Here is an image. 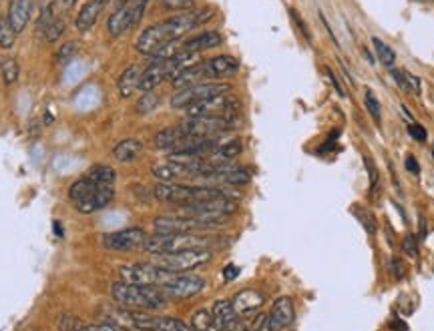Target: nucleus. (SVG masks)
Listing matches in <instances>:
<instances>
[{
  "mask_svg": "<svg viewBox=\"0 0 434 331\" xmlns=\"http://www.w3.org/2000/svg\"><path fill=\"white\" fill-rule=\"evenodd\" d=\"M231 304H234L237 316H250V313H255L265 304V295L255 292V289H243V292L236 293Z\"/></svg>",
  "mask_w": 434,
  "mask_h": 331,
  "instance_id": "aec40b11",
  "label": "nucleus"
},
{
  "mask_svg": "<svg viewBox=\"0 0 434 331\" xmlns=\"http://www.w3.org/2000/svg\"><path fill=\"white\" fill-rule=\"evenodd\" d=\"M211 16H213L211 8H199V11L195 8L191 13L175 14V16L163 20V23L145 28L143 32L139 35L137 42H135V49H137V53L145 54V56H153L161 49H165L167 44L179 40L195 27L203 25L205 20H210Z\"/></svg>",
  "mask_w": 434,
  "mask_h": 331,
  "instance_id": "f257e3e1",
  "label": "nucleus"
},
{
  "mask_svg": "<svg viewBox=\"0 0 434 331\" xmlns=\"http://www.w3.org/2000/svg\"><path fill=\"white\" fill-rule=\"evenodd\" d=\"M406 169L410 173H414V175H421V165H418V161L414 159L412 155L406 157Z\"/></svg>",
  "mask_w": 434,
  "mask_h": 331,
  "instance_id": "c03bdc74",
  "label": "nucleus"
},
{
  "mask_svg": "<svg viewBox=\"0 0 434 331\" xmlns=\"http://www.w3.org/2000/svg\"><path fill=\"white\" fill-rule=\"evenodd\" d=\"M185 137L183 129L177 125V127H169V129H163L155 135V146L163 149V151H173V146L177 145L181 139Z\"/></svg>",
  "mask_w": 434,
  "mask_h": 331,
  "instance_id": "a878e982",
  "label": "nucleus"
},
{
  "mask_svg": "<svg viewBox=\"0 0 434 331\" xmlns=\"http://www.w3.org/2000/svg\"><path fill=\"white\" fill-rule=\"evenodd\" d=\"M211 316H213V321H215V327L222 330H236L237 323H239V316L234 309V304L227 301V299H219L215 301L213 307H211Z\"/></svg>",
  "mask_w": 434,
  "mask_h": 331,
  "instance_id": "6ab92c4d",
  "label": "nucleus"
},
{
  "mask_svg": "<svg viewBox=\"0 0 434 331\" xmlns=\"http://www.w3.org/2000/svg\"><path fill=\"white\" fill-rule=\"evenodd\" d=\"M408 135H410L414 141H421V143H424L426 137H428V135H426V129H424L422 125H416V123H410V125H408Z\"/></svg>",
  "mask_w": 434,
  "mask_h": 331,
  "instance_id": "4c0bfd02",
  "label": "nucleus"
},
{
  "mask_svg": "<svg viewBox=\"0 0 434 331\" xmlns=\"http://www.w3.org/2000/svg\"><path fill=\"white\" fill-rule=\"evenodd\" d=\"M103 316L109 323L125 331H157L161 323V316H151L145 311L125 309V307H107Z\"/></svg>",
  "mask_w": 434,
  "mask_h": 331,
  "instance_id": "423d86ee",
  "label": "nucleus"
},
{
  "mask_svg": "<svg viewBox=\"0 0 434 331\" xmlns=\"http://www.w3.org/2000/svg\"><path fill=\"white\" fill-rule=\"evenodd\" d=\"M143 153V143L137 141V139H125L115 145L113 149V157L119 161V163H133L141 157Z\"/></svg>",
  "mask_w": 434,
  "mask_h": 331,
  "instance_id": "5701e85b",
  "label": "nucleus"
},
{
  "mask_svg": "<svg viewBox=\"0 0 434 331\" xmlns=\"http://www.w3.org/2000/svg\"><path fill=\"white\" fill-rule=\"evenodd\" d=\"M211 251L207 249H193V251L167 253V255H155L153 263L159 265L161 269H167L171 273H189L198 269L201 265L211 261Z\"/></svg>",
  "mask_w": 434,
  "mask_h": 331,
  "instance_id": "9d476101",
  "label": "nucleus"
},
{
  "mask_svg": "<svg viewBox=\"0 0 434 331\" xmlns=\"http://www.w3.org/2000/svg\"><path fill=\"white\" fill-rule=\"evenodd\" d=\"M372 44H374V51H376V54H378V58H380V63L384 66H392L396 61V54L394 51L386 44V42H382L380 39H372Z\"/></svg>",
  "mask_w": 434,
  "mask_h": 331,
  "instance_id": "7c9ffc66",
  "label": "nucleus"
},
{
  "mask_svg": "<svg viewBox=\"0 0 434 331\" xmlns=\"http://www.w3.org/2000/svg\"><path fill=\"white\" fill-rule=\"evenodd\" d=\"M222 42H224L222 32H217V30H205V32H199L195 37H189V39L181 40V51H183V53L198 54L203 53V51L217 49Z\"/></svg>",
  "mask_w": 434,
  "mask_h": 331,
  "instance_id": "f3484780",
  "label": "nucleus"
},
{
  "mask_svg": "<svg viewBox=\"0 0 434 331\" xmlns=\"http://www.w3.org/2000/svg\"><path fill=\"white\" fill-rule=\"evenodd\" d=\"M364 165H366V171H368L370 187H372V189H378V183H380V177H378V171H376L374 163H372V161H370L368 157H364Z\"/></svg>",
  "mask_w": 434,
  "mask_h": 331,
  "instance_id": "58836bf2",
  "label": "nucleus"
},
{
  "mask_svg": "<svg viewBox=\"0 0 434 331\" xmlns=\"http://www.w3.org/2000/svg\"><path fill=\"white\" fill-rule=\"evenodd\" d=\"M296 318V309H294V301L289 299L288 295L277 297L272 311L267 313V321H265V330L267 331H282L288 327L289 323Z\"/></svg>",
  "mask_w": 434,
  "mask_h": 331,
  "instance_id": "4468645a",
  "label": "nucleus"
},
{
  "mask_svg": "<svg viewBox=\"0 0 434 331\" xmlns=\"http://www.w3.org/2000/svg\"><path fill=\"white\" fill-rule=\"evenodd\" d=\"M250 331H258V330H250Z\"/></svg>",
  "mask_w": 434,
  "mask_h": 331,
  "instance_id": "603ef678",
  "label": "nucleus"
},
{
  "mask_svg": "<svg viewBox=\"0 0 434 331\" xmlns=\"http://www.w3.org/2000/svg\"><path fill=\"white\" fill-rule=\"evenodd\" d=\"M18 73H20V68H18V63H16L14 58H6V61L2 63V79H4L6 85H13V82H16V79H18Z\"/></svg>",
  "mask_w": 434,
  "mask_h": 331,
  "instance_id": "473e14b6",
  "label": "nucleus"
},
{
  "mask_svg": "<svg viewBox=\"0 0 434 331\" xmlns=\"http://www.w3.org/2000/svg\"><path fill=\"white\" fill-rule=\"evenodd\" d=\"M39 30L49 42H54L56 39H61V35L65 32V16L59 13L54 2H51L49 6H44V11L40 14Z\"/></svg>",
  "mask_w": 434,
  "mask_h": 331,
  "instance_id": "2eb2a0df",
  "label": "nucleus"
},
{
  "mask_svg": "<svg viewBox=\"0 0 434 331\" xmlns=\"http://www.w3.org/2000/svg\"><path fill=\"white\" fill-rule=\"evenodd\" d=\"M366 106H368L372 119L376 120V123H380V117H382L380 103H378V99L374 96V93H372V91H368V93H366Z\"/></svg>",
  "mask_w": 434,
  "mask_h": 331,
  "instance_id": "e433bc0d",
  "label": "nucleus"
},
{
  "mask_svg": "<svg viewBox=\"0 0 434 331\" xmlns=\"http://www.w3.org/2000/svg\"><path fill=\"white\" fill-rule=\"evenodd\" d=\"M201 80H205V75H203V66L201 65H191L187 66V68H183L175 79L171 80L173 87L177 89V91H181V89H185V87H191V85H195V82H201Z\"/></svg>",
  "mask_w": 434,
  "mask_h": 331,
  "instance_id": "393cba45",
  "label": "nucleus"
},
{
  "mask_svg": "<svg viewBox=\"0 0 434 331\" xmlns=\"http://www.w3.org/2000/svg\"><path fill=\"white\" fill-rule=\"evenodd\" d=\"M433 157H434V146H433Z\"/></svg>",
  "mask_w": 434,
  "mask_h": 331,
  "instance_id": "3c124183",
  "label": "nucleus"
},
{
  "mask_svg": "<svg viewBox=\"0 0 434 331\" xmlns=\"http://www.w3.org/2000/svg\"><path fill=\"white\" fill-rule=\"evenodd\" d=\"M54 235H56V237H63V227H59V223H54Z\"/></svg>",
  "mask_w": 434,
  "mask_h": 331,
  "instance_id": "de8ad7c7",
  "label": "nucleus"
},
{
  "mask_svg": "<svg viewBox=\"0 0 434 331\" xmlns=\"http://www.w3.org/2000/svg\"><path fill=\"white\" fill-rule=\"evenodd\" d=\"M63 2H65L66 6H71V4H75V2H77V0H63Z\"/></svg>",
  "mask_w": 434,
  "mask_h": 331,
  "instance_id": "09e8293b",
  "label": "nucleus"
},
{
  "mask_svg": "<svg viewBox=\"0 0 434 331\" xmlns=\"http://www.w3.org/2000/svg\"><path fill=\"white\" fill-rule=\"evenodd\" d=\"M153 227L157 233H195V231H207L219 227L217 223H210L198 217H189L181 213H173V215H161L153 221Z\"/></svg>",
  "mask_w": 434,
  "mask_h": 331,
  "instance_id": "9b49d317",
  "label": "nucleus"
},
{
  "mask_svg": "<svg viewBox=\"0 0 434 331\" xmlns=\"http://www.w3.org/2000/svg\"><path fill=\"white\" fill-rule=\"evenodd\" d=\"M111 297L119 307L137 311H155L167 304V297L155 285H135L117 281L111 285Z\"/></svg>",
  "mask_w": 434,
  "mask_h": 331,
  "instance_id": "f03ea898",
  "label": "nucleus"
},
{
  "mask_svg": "<svg viewBox=\"0 0 434 331\" xmlns=\"http://www.w3.org/2000/svg\"><path fill=\"white\" fill-rule=\"evenodd\" d=\"M68 197L80 213H95L113 201L115 183H101V181L91 179L89 175H85L71 185Z\"/></svg>",
  "mask_w": 434,
  "mask_h": 331,
  "instance_id": "7ed1b4c3",
  "label": "nucleus"
},
{
  "mask_svg": "<svg viewBox=\"0 0 434 331\" xmlns=\"http://www.w3.org/2000/svg\"><path fill=\"white\" fill-rule=\"evenodd\" d=\"M157 331H191V330H189V325L183 323L181 319L161 318V323H159Z\"/></svg>",
  "mask_w": 434,
  "mask_h": 331,
  "instance_id": "72a5a7b5",
  "label": "nucleus"
},
{
  "mask_svg": "<svg viewBox=\"0 0 434 331\" xmlns=\"http://www.w3.org/2000/svg\"><path fill=\"white\" fill-rule=\"evenodd\" d=\"M153 195L161 203H173L179 207L201 203V201H211V199L227 197V193L219 187L177 185V183H157L153 189Z\"/></svg>",
  "mask_w": 434,
  "mask_h": 331,
  "instance_id": "39448f33",
  "label": "nucleus"
},
{
  "mask_svg": "<svg viewBox=\"0 0 434 331\" xmlns=\"http://www.w3.org/2000/svg\"><path fill=\"white\" fill-rule=\"evenodd\" d=\"M159 289L169 299H189L205 289V279L189 273H177L171 281L163 283Z\"/></svg>",
  "mask_w": 434,
  "mask_h": 331,
  "instance_id": "ddd939ff",
  "label": "nucleus"
},
{
  "mask_svg": "<svg viewBox=\"0 0 434 331\" xmlns=\"http://www.w3.org/2000/svg\"><path fill=\"white\" fill-rule=\"evenodd\" d=\"M77 51H79V44H77V42H65V44L61 46V51L56 53V63L65 65L66 61H71V58L77 54Z\"/></svg>",
  "mask_w": 434,
  "mask_h": 331,
  "instance_id": "f704fd0d",
  "label": "nucleus"
},
{
  "mask_svg": "<svg viewBox=\"0 0 434 331\" xmlns=\"http://www.w3.org/2000/svg\"><path fill=\"white\" fill-rule=\"evenodd\" d=\"M217 239L198 233H155L153 237L145 239L143 247L151 255H167V253L193 251V249H207L215 245Z\"/></svg>",
  "mask_w": 434,
  "mask_h": 331,
  "instance_id": "20e7f679",
  "label": "nucleus"
},
{
  "mask_svg": "<svg viewBox=\"0 0 434 331\" xmlns=\"http://www.w3.org/2000/svg\"><path fill=\"white\" fill-rule=\"evenodd\" d=\"M177 273H171L167 269H161L159 265L151 263H129L123 265L119 269V277L125 283H135V285H155L161 287L163 283L171 281Z\"/></svg>",
  "mask_w": 434,
  "mask_h": 331,
  "instance_id": "6e6552de",
  "label": "nucleus"
},
{
  "mask_svg": "<svg viewBox=\"0 0 434 331\" xmlns=\"http://www.w3.org/2000/svg\"><path fill=\"white\" fill-rule=\"evenodd\" d=\"M149 6V0H129L123 6H119L115 13L107 20V32L113 39H121L129 30L137 27L145 16V11Z\"/></svg>",
  "mask_w": 434,
  "mask_h": 331,
  "instance_id": "0eeeda50",
  "label": "nucleus"
},
{
  "mask_svg": "<svg viewBox=\"0 0 434 331\" xmlns=\"http://www.w3.org/2000/svg\"><path fill=\"white\" fill-rule=\"evenodd\" d=\"M392 265H394L396 277L400 279V277H402V275H404V269H402V261H400V259H394V261H392Z\"/></svg>",
  "mask_w": 434,
  "mask_h": 331,
  "instance_id": "49530a36",
  "label": "nucleus"
},
{
  "mask_svg": "<svg viewBox=\"0 0 434 331\" xmlns=\"http://www.w3.org/2000/svg\"><path fill=\"white\" fill-rule=\"evenodd\" d=\"M87 175H89L91 179H95V181H101V183H115V179H117L115 169H113V167H107V165H95Z\"/></svg>",
  "mask_w": 434,
  "mask_h": 331,
  "instance_id": "c756f323",
  "label": "nucleus"
},
{
  "mask_svg": "<svg viewBox=\"0 0 434 331\" xmlns=\"http://www.w3.org/2000/svg\"><path fill=\"white\" fill-rule=\"evenodd\" d=\"M151 173H153V177L157 179L159 183H171V181L179 179V177H187V169H185L183 165L175 163V161L153 165Z\"/></svg>",
  "mask_w": 434,
  "mask_h": 331,
  "instance_id": "4be33fe9",
  "label": "nucleus"
},
{
  "mask_svg": "<svg viewBox=\"0 0 434 331\" xmlns=\"http://www.w3.org/2000/svg\"><path fill=\"white\" fill-rule=\"evenodd\" d=\"M14 40H16V30H14L13 25L8 23V18L2 16V18H0V46L8 51V49H13L14 46Z\"/></svg>",
  "mask_w": 434,
  "mask_h": 331,
  "instance_id": "c85d7f7f",
  "label": "nucleus"
},
{
  "mask_svg": "<svg viewBox=\"0 0 434 331\" xmlns=\"http://www.w3.org/2000/svg\"><path fill=\"white\" fill-rule=\"evenodd\" d=\"M392 77H394L396 82L400 85V89L421 94V79H418V77H414L412 73H408V70H398V68H392Z\"/></svg>",
  "mask_w": 434,
  "mask_h": 331,
  "instance_id": "bb28decb",
  "label": "nucleus"
},
{
  "mask_svg": "<svg viewBox=\"0 0 434 331\" xmlns=\"http://www.w3.org/2000/svg\"><path fill=\"white\" fill-rule=\"evenodd\" d=\"M229 89L231 87L227 82H222V80H201V82H195L191 87H185L181 91H177L171 96L169 105L173 108H187V106L201 103V101L211 99V96L229 93Z\"/></svg>",
  "mask_w": 434,
  "mask_h": 331,
  "instance_id": "1a4fd4ad",
  "label": "nucleus"
},
{
  "mask_svg": "<svg viewBox=\"0 0 434 331\" xmlns=\"http://www.w3.org/2000/svg\"><path fill=\"white\" fill-rule=\"evenodd\" d=\"M191 330L193 331H219L215 327V321L211 316V309H198L191 318Z\"/></svg>",
  "mask_w": 434,
  "mask_h": 331,
  "instance_id": "cd10ccee",
  "label": "nucleus"
},
{
  "mask_svg": "<svg viewBox=\"0 0 434 331\" xmlns=\"http://www.w3.org/2000/svg\"><path fill=\"white\" fill-rule=\"evenodd\" d=\"M145 239H147L145 229H141V227H127V229H119V231L105 233L103 239H101V243L109 251L125 253L143 247Z\"/></svg>",
  "mask_w": 434,
  "mask_h": 331,
  "instance_id": "f8f14e48",
  "label": "nucleus"
},
{
  "mask_svg": "<svg viewBox=\"0 0 434 331\" xmlns=\"http://www.w3.org/2000/svg\"><path fill=\"white\" fill-rule=\"evenodd\" d=\"M289 16L294 18V23H296V27L300 28L302 30V35H303V39L306 40H310V30H308V27H306V23H303V18L300 16V14L296 13L294 8H289Z\"/></svg>",
  "mask_w": 434,
  "mask_h": 331,
  "instance_id": "79ce46f5",
  "label": "nucleus"
},
{
  "mask_svg": "<svg viewBox=\"0 0 434 331\" xmlns=\"http://www.w3.org/2000/svg\"><path fill=\"white\" fill-rule=\"evenodd\" d=\"M402 249H404V253L410 255V257H418V245H416V239L412 237V235H406V237H404Z\"/></svg>",
  "mask_w": 434,
  "mask_h": 331,
  "instance_id": "a19ab883",
  "label": "nucleus"
},
{
  "mask_svg": "<svg viewBox=\"0 0 434 331\" xmlns=\"http://www.w3.org/2000/svg\"><path fill=\"white\" fill-rule=\"evenodd\" d=\"M157 105H159V96L151 91V93L143 94V99H141L139 105H137V111H139V113H149V111H153Z\"/></svg>",
  "mask_w": 434,
  "mask_h": 331,
  "instance_id": "c9c22d12",
  "label": "nucleus"
},
{
  "mask_svg": "<svg viewBox=\"0 0 434 331\" xmlns=\"http://www.w3.org/2000/svg\"><path fill=\"white\" fill-rule=\"evenodd\" d=\"M79 331H125L121 330V327H117V325H113V323H109V321H103V323H92V325H83Z\"/></svg>",
  "mask_w": 434,
  "mask_h": 331,
  "instance_id": "ea45409f",
  "label": "nucleus"
},
{
  "mask_svg": "<svg viewBox=\"0 0 434 331\" xmlns=\"http://www.w3.org/2000/svg\"><path fill=\"white\" fill-rule=\"evenodd\" d=\"M105 6H107V0H89V2L80 8L79 14H77V20H75L77 30H79V32L91 30V28L99 23L101 14L105 11Z\"/></svg>",
  "mask_w": 434,
  "mask_h": 331,
  "instance_id": "a211bd4d",
  "label": "nucleus"
},
{
  "mask_svg": "<svg viewBox=\"0 0 434 331\" xmlns=\"http://www.w3.org/2000/svg\"><path fill=\"white\" fill-rule=\"evenodd\" d=\"M161 6L165 11H171V13H191L195 11V0H159Z\"/></svg>",
  "mask_w": 434,
  "mask_h": 331,
  "instance_id": "2f4dec72",
  "label": "nucleus"
},
{
  "mask_svg": "<svg viewBox=\"0 0 434 331\" xmlns=\"http://www.w3.org/2000/svg\"><path fill=\"white\" fill-rule=\"evenodd\" d=\"M121 2H129V0H121Z\"/></svg>",
  "mask_w": 434,
  "mask_h": 331,
  "instance_id": "8fccbe9b",
  "label": "nucleus"
},
{
  "mask_svg": "<svg viewBox=\"0 0 434 331\" xmlns=\"http://www.w3.org/2000/svg\"><path fill=\"white\" fill-rule=\"evenodd\" d=\"M30 14H32V0H11L6 18L16 30V35L25 30L30 20Z\"/></svg>",
  "mask_w": 434,
  "mask_h": 331,
  "instance_id": "412c9836",
  "label": "nucleus"
},
{
  "mask_svg": "<svg viewBox=\"0 0 434 331\" xmlns=\"http://www.w3.org/2000/svg\"><path fill=\"white\" fill-rule=\"evenodd\" d=\"M326 75H328V79L332 80V85H334V89H336V93L340 94V96H346V93H344V89H342V85L338 82V79H336V75L330 70V68H326Z\"/></svg>",
  "mask_w": 434,
  "mask_h": 331,
  "instance_id": "a18cd8bd",
  "label": "nucleus"
},
{
  "mask_svg": "<svg viewBox=\"0 0 434 331\" xmlns=\"http://www.w3.org/2000/svg\"><path fill=\"white\" fill-rule=\"evenodd\" d=\"M237 275H239V267L237 265H227L224 269V279L225 281H234V279H237Z\"/></svg>",
  "mask_w": 434,
  "mask_h": 331,
  "instance_id": "37998d69",
  "label": "nucleus"
},
{
  "mask_svg": "<svg viewBox=\"0 0 434 331\" xmlns=\"http://www.w3.org/2000/svg\"><path fill=\"white\" fill-rule=\"evenodd\" d=\"M201 66H203L205 80H224L227 79V77L237 75V70H239L237 58L229 56V54H222V56L210 58V61L201 63Z\"/></svg>",
  "mask_w": 434,
  "mask_h": 331,
  "instance_id": "dca6fc26",
  "label": "nucleus"
},
{
  "mask_svg": "<svg viewBox=\"0 0 434 331\" xmlns=\"http://www.w3.org/2000/svg\"><path fill=\"white\" fill-rule=\"evenodd\" d=\"M139 79H141L139 66H129V68L119 77L117 89L121 99H129L135 91H139Z\"/></svg>",
  "mask_w": 434,
  "mask_h": 331,
  "instance_id": "b1692460",
  "label": "nucleus"
}]
</instances>
